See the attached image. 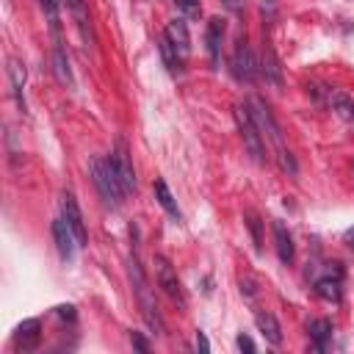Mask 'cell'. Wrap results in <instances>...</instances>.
Masks as SVG:
<instances>
[{
    "mask_svg": "<svg viewBox=\"0 0 354 354\" xmlns=\"http://www.w3.org/2000/svg\"><path fill=\"white\" fill-rule=\"evenodd\" d=\"M246 108H249V113H252V119H254V124H257V130H260L263 141H266V138L271 141V147H274V152H277V160H279L282 171L296 174V171H299L296 158H293V155H290V149L285 147L282 130H279V124H277V119H274L271 108H268L260 97H249V100H246Z\"/></svg>",
    "mask_w": 354,
    "mask_h": 354,
    "instance_id": "1",
    "label": "cell"
},
{
    "mask_svg": "<svg viewBox=\"0 0 354 354\" xmlns=\"http://www.w3.org/2000/svg\"><path fill=\"white\" fill-rule=\"evenodd\" d=\"M91 180H94V185H97V191H100V196H102L105 205L119 207L122 199L127 196L124 188H122V183H119V177H116V169H113L111 155L108 158H91Z\"/></svg>",
    "mask_w": 354,
    "mask_h": 354,
    "instance_id": "2",
    "label": "cell"
},
{
    "mask_svg": "<svg viewBox=\"0 0 354 354\" xmlns=\"http://www.w3.org/2000/svg\"><path fill=\"white\" fill-rule=\"evenodd\" d=\"M130 279H133V288H136V296H138V307H141V315H144L147 326H149L152 332L163 335V329H166V326H163V318H160V313H158V304H155V299H152V293H149L147 277H144V271H141V266H138L136 257H130Z\"/></svg>",
    "mask_w": 354,
    "mask_h": 354,
    "instance_id": "3",
    "label": "cell"
},
{
    "mask_svg": "<svg viewBox=\"0 0 354 354\" xmlns=\"http://www.w3.org/2000/svg\"><path fill=\"white\" fill-rule=\"evenodd\" d=\"M235 122H238L243 147L249 149L252 160H254V163H266V158H268V155H266V141H263V136H260V130H257V124H254V119H252V113H249L246 105H238V108H235Z\"/></svg>",
    "mask_w": 354,
    "mask_h": 354,
    "instance_id": "4",
    "label": "cell"
},
{
    "mask_svg": "<svg viewBox=\"0 0 354 354\" xmlns=\"http://www.w3.org/2000/svg\"><path fill=\"white\" fill-rule=\"evenodd\" d=\"M230 72L241 83H254L257 75H260V66H257L252 50L246 47V36H238V44H235V53H232V61H230Z\"/></svg>",
    "mask_w": 354,
    "mask_h": 354,
    "instance_id": "5",
    "label": "cell"
},
{
    "mask_svg": "<svg viewBox=\"0 0 354 354\" xmlns=\"http://www.w3.org/2000/svg\"><path fill=\"white\" fill-rule=\"evenodd\" d=\"M155 277H158V285L166 290V296L171 301H177L180 307H185V293H183V285L177 279V271L163 254H155Z\"/></svg>",
    "mask_w": 354,
    "mask_h": 354,
    "instance_id": "6",
    "label": "cell"
},
{
    "mask_svg": "<svg viewBox=\"0 0 354 354\" xmlns=\"http://www.w3.org/2000/svg\"><path fill=\"white\" fill-rule=\"evenodd\" d=\"M66 8H69V14H72V19H75V28H77V33H80L86 50H91L97 39H94V25H91L88 6H86L83 0H66Z\"/></svg>",
    "mask_w": 354,
    "mask_h": 354,
    "instance_id": "7",
    "label": "cell"
},
{
    "mask_svg": "<svg viewBox=\"0 0 354 354\" xmlns=\"http://www.w3.org/2000/svg\"><path fill=\"white\" fill-rule=\"evenodd\" d=\"M61 218L69 224V230L75 232L77 243H80V246H86V241H88V235H86V224H83L80 207H77V202H75V196H72V194H61Z\"/></svg>",
    "mask_w": 354,
    "mask_h": 354,
    "instance_id": "8",
    "label": "cell"
},
{
    "mask_svg": "<svg viewBox=\"0 0 354 354\" xmlns=\"http://www.w3.org/2000/svg\"><path fill=\"white\" fill-rule=\"evenodd\" d=\"M53 241H55V249H58V254H61L64 263H69L75 257V249L80 246L77 238H75V232L69 230V224L64 218H55L53 221Z\"/></svg>",
    "mask_w": 354,
    "mask_h": 354,
    "instance_id": "9",
    "label": "cell"
},
{
    "mask_svg": "<svg viewBox=\"0 0 354 354\" xmlns=\"http://www.w3.org/2000/svg\"><path fill=\"white\" fill-rule=\"evenodd\" d=\"M163 36L171 41V47L177 50V55L185 61L188 58V53H191V33H188V22L185 19H171L169 25H166V30H163Z\"/></svg>",
    "mask_w": 354,
    "mask_h": 354,
    "instance_id": "10",
    "label": "cell"
},
{
    "mask_svg": "<svg viewBox=\"0 0 354 354\" xmlns=\"http://www.w3.org/2000/svg\"><path fill=\"white\" fill-rule=\"evenodd\" d=\"M111 160H113V169H116V177H119L124 194H133V191H136V171H133V163H130L127 149H124L122 141H119L116 152H111Z\"/></svg>",
    "mask_w": 354,
    "mask_h": 354,
    "instance_id": "11",
    "label": "cell"
},
{
    "mask_svg": "<svg viewBox=\"0 0 354 354\" xmlns=\"http://www.w3.org/2000/svg\"><path fill=\"white\" fill-rule=\"evenodd\" d=\"M39 340H41V332H39V321H36V318L22 321V324L17 326V332H14V343H17V348H22V351H33V348L39 346Z\"/></svg>",
    "mask_w": 354,
    "mask_h": 354,
    "instance_id": "12",
    "label": "cell"
},
{
    "mask_svg": "<svg viewBox=\"0 0 354 354\" xmlns=\"http://www.w3.org/2000/svg\"><path fill=\"white\" fill-rule=\"evenodd\" d=\"M221 39H224V19L221 17H213L207 22V30H205V41H207V55H210V64L218 66V55H221Z\"/></svg>",
    "mask_w": 354,
    "mask_h": 354,
    "instance_id": "13",
    "label": "cell"
},
{
    "mask_svg": "<svg viewBox=\"0 0 354 354\" xmlns=\"http://www.w3.org/2000/svg\"><path fill=\"white\" fill-rule=\"evenodd\" d=\"M340 277H343V271H340L337 263H335V268H332L326 277H321V279L315 282V293H318L321 299H326V301H337V299H340Z\"/></svg>",
    "mask_w": 354,
    "mask_h": 354,
    "instance_id": "14",
    "label": "cell"
},
{
    "mask_svg": "<svg viewBox=\"0 0 354 354\" xmlns=\"http://www.w3.org/2000/svg\"><path fill=\"white\" fill-rule=\"evenodd\" d=\"M254 324H257L260 335H263L268 343H274V346H279V343H282V329H279V321H277L271 313L257 310V313H254Z\"/></svg>",
    "mask_w": 354,
    "mask_h": 354,
    "instance_id": "15",
    "label": "cell"
},
{
    "mask_svg": "<svg viewBox=\"0 0 354 354\" xmlns=\"http://www.w3.org/2000/svg\"><path fill=\"white\" fill-rule=\"evenodd\" d=\"M274 246H277V254L285 266L293 263V238L282 221H274Z\"/></svg>",
    "mask_w": 354,
    "mask_h": 354,
    "instance_id": "16",
    "label": "cell"
},
{
    "mask_svg": "<svg viewBox=\"0 0 354 354\" xmlns=\"http://www.w3.org/2000/svg\"><path fill=\"white\" fill-rule=\"evenodd\" d=\"M53 69H55L58 80H61L66 88H72V86H75V80H72V72H69V61H66V53H64V47H61V39H53Z\"/></svg>",
    "mask_w": 354,
    "mask_h": 354,
    "instance_id": "17",
    "label": "cell"
},
{
    "mask_svg": "<svg viewBox=\"0 0 354 354\" xmlns=\"http://www.w3.org/2000/svg\"><path fill=\"white\" fill-rule=\"evenodd\" d=\"M8 77H11V91H14L17 105L25 111V97H22V88H25V66H22V61H17V58L8 61Z\"/></svg>",
    "mask_w": 354,
    "mask_h": 354,
    "instance_id": "18",
    "label": "cell"
},
{
    "mask_svg": "<svg viewBox=\"0 0 354 354\" xmlns=\"http://www.w3.org/2000/svg\"><path fill=\"white\" fill-rule=\"evenodd\" d=\"M260 72H263V77L271 86H282V66H279V61H277L271 47H263V66H260Z\"/></svg>",
    "mask_w": 354,
    "mask_h": 354,
    "instance_id": "19",
    "label": "cell"
},
{
    "mask_svg": "<svg viewBox=\"0 0 354 354\" xmlns=\"http://www.w3.org/2000/svg\"><path fill=\"white\" fill-rule=\"evenodd\" d=\"M155 199L160 202V207L171 216V218H183V213H180V207H177V202H174V196H171V191H169V185H166V180H155Z\"/></svg>",
    "mask_w": 354,
    "mask_h": 354,
    "instance_id": "20",
    "label": "cell"
},
{
    "mask_svg": "<svg viewBox=\"0 0 354 354\" xmlns=\"http://www.w3.org/2000/svg\"><path fill=\"white\" fill-rule=\"evenodd\" d=\"M307 332H310V337L315 340V348L324 351V348H326V340H329V335H332V324H329L326 318H313V321L307 324Z\"/></svg>",
    "mask_w": 354,
    "mask_h": 354,
    "instance_id": "21",
    "label": "cell"
},
{
    "mask_svg": "<svg viewBox=\"0 0 354 354\" xmlns=\"http://www.w3.org/2000/svg\"><path fill=\"white\" fill-rule=\"evenodd\" d=\"M329 102H332V108H335V113H337L340 119L354 122V100H351L348 94H343V91H332V94H329Z\"/></svg>",
    "mask_w": 354,
    "mask_h": 354,
    "instance_id": "22",
    "label": "cell"
},
{
    "mask_svg": "<svg viewBox=\"0 0 354 354\" xmlns=\"http://www.w3.org/2000/svg\"><path fill=\"white\" fill-rule=\"evenodd\" d=\"M41 8H44V14H47L53 39H58V28H61V19H58V0H41Z\"/></svg>",
    "mask_w": 354,
    "mask_h": 354,
    "instance_id": "23",
    "label": "cell"
},
{
    "mask_svg": "<svg viewBox=\"0 0 354 354\" xmlns=\"http://www.w3.org/2000/svg\"><path fill=\"white\" fill-rule=\"evenodd\" d=\"M174 3H177L188 17H196V14H199V0H174Z\"/></svg>",
    "mask_w": 354,
    "mask_h": 354,
    "instance_id": "24",
    "label": "cell"
},
{
    "mask_svg": "<svg viewBox=\"0 0 354 354\" xmlns=\"http://www.w3.org/2000/svg\"><path fill=\"white\" fill-rule=\"evenodd\" d=\"M235 343H238V348H241V351H249V354L254 351V343H252V337H246V335H238V340H235Z\"/></svg>",
    "mask_w": 354,
    "mask_h": 354,
    "instance_id": "25",
    "label": "cell"
},
{
    "mask_svg": "<svg viewBox=\"0 0 354 354\" xmlns=\"http://www.w3.org/2000/svg\"><path fill=\"white\" fill-rule=\"evenodd\" d=\"M130 340H133V346H136L138 351H149V346H147V340H144V337H141L138 332H133V335H130Z\"/></svg>",
    "mask_w": 354,
    "mask_h": 354,
    "instance_id": "26",
    "label": "cell"
},
{
    "mask_svg": "<svg viewBox=\"0 0 354 354\" xmlns=\"http://www.w3.org/2000/svg\"><path fill=\"white\" fill-rule=\"evenodd\" d=\"M249 227H252V235H254V243H257V249H260V227H257V218H254V216H249Z\"/></svg>",
    "mask_w": 354,
    "mask_h": 354,
    "instance_id": "27",
    "label": "cell"
},
{
    "mask_svg": "<svg viewBox=\"0 0 354 354\" xmlns=\"http://www.w3.org/2000/svg\"><path fill=\"white\" fill-rule=\"evenodd\" d=\"M196 348L199 351H210V343H207V337L202 332H196Z\"/></svg>",
    "mask_w": 354,
    "mask_h": 354,
    "instance_id": "28",
    "label": "cell"
},
{
    "mask_svg": "<svg viewBox=\"0 0 354 354\" xmlns=\"http://www.w3.org/2000/svg\"><path fill=\"white\" fill-rule=\"evenodd\" d=\"M221 3H224L230 11H235V14H238V11H243V0H221Z\"/></svg>",
    "mask_w": 354,
    "mask_h": 354,
    "instance_id": "29",
    "label": "cell"
},
{
    "mask_svg": "<svg viewBox=\"0 0 354 354\" xmlns=\"http://www.w3.org/2000/svg\"><path fill=\"white\" fill-rule=\"evenodd\" d=\"M58 315H64V318H69V321H72V318H75V307H72V304L58 307Z\"/></svg>",
    "mask_w": 354,
    "mask_h": 354,
    "instance_id": "30",
    "label": "cell"
},
{
    "mask_svg": "<svg viewBox=\"0 0 354 354\" xmlns=\"http://www.w3.org/2000/svg\"><path fill=\"white\" fill-rule=\"evenodd\" d=\"M346 241H351V243H354V227H351V230H346Z\"/></svg>",
    "mask_w": 354,
    "mask_h": 354,
    "instance_id": "31",
    "label": "cell"
}]
</instances>
